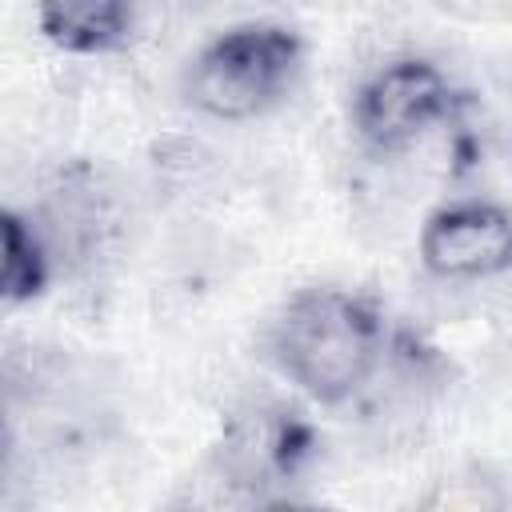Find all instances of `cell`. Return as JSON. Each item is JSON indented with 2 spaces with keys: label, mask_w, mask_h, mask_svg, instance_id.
Instances as JSON below:
<instances>
[{
  "label": "cell",
  "mask_w": 512,
  "mask_h": 512,
  "mask_svg": "<svg viewBox=\"0 0 512 512\" xmlns=\"http://www.w3.org/2000/svg\"><path fill=\"white\" fill-rule=\"evenodd\" d=\"M448 108L444 76L428 60H392L380 68L356 100V128L380 152L408 148Z\"/></svg>",
  "instance_id": "obj_3"
},
{
  "label": "cell",
  "mask_w": 512,
  "mask_h": 512,
  "mask_svg": "<svg viewBox=\"0 0 512 512\" xmlns=\"http://www.w3.org/2000/svg\"><path fill=\"white\" fill-rule=\"evenodd\" d=\"M48 244L36 228H28L20 216H4V296L8 300H28L44 284V264H48Z\"/></svg>",
  "instance_id": "obj_9"
},
{
  "label": "cell",
  "mask_w": 512,
  "mask_h": 512,
  "mask_svg": "<svg viewBox=\"0 0 512 512\" xmlns=\"http://www.w3.org/2000/svg\"><path fill=\"white\" fill-rule=\"evenodd\" d=\"M428 504L432 508H468V512H480V508H496L500 504V492H488V480H480V476H456V480H444L440 492Z\"/></svg>",
  "instance_id": "obj_10"
},
{
  "label": "cell",
  "mask_w": 512,
  "mask_h": 512,
  "mask_svg": "<svg viewBox=\"0 0 512 512\" xmlns=\"http://www.w3.org/2000/svg\"><path fill=\"white\" fill-rule=\"evenodd\" d=\"M420 252L432 276L484 280L512 268V216L496 204H452L424 224Z\"/></svg>",
  "instance_id": "obj_4"
},
{
  "label": "cell",
  "mask_w": 512,
  "mask_h": 512,
  "mask_svg": "<svg viewBox=\"0 0 512 512\" xmlns=\"http://www.w3.org/2000/svg\"><path fill=\"white\" fill-rule=\"evenodd\" d=\"M112 228H116V196L96 172H68L48 188L40 208V236L48 252L84 264L104 248Z\"/></svg>",
  "instance_id": "obj_5"
},
{
  "label": "cell",
  "mask_w": 512,
  "mask_h": 512,
  "mask_svg": "<svg viewBox=\"0 0 512 512\" xmlns=\"http://www.w3.org/2000/svg\"><path fill=\"white\" fill-rule=\"evenodd\" d=\"M432 4L456 20H492L504 8V0H432Z\"/></svg>",
  "instance_id": "obj_11"
},
{
  "label": "cell",
  "mask_w": 512,
  "mask_h": 512,
  "mask_svg": "<svg viewBox=\"0 0 512 512\" xmlns=\"http://www.w3.org/2000/svg\"><path fill=\"white\" fill-rule=\"evenodd\" d=\"M292 424L276 408H244L232 416L220 444V476L232 484H264L288 448Z\"/></svg>",
  "instance_id": "obj_7"
},
{
  "label": "cell",
  "mask_w": 512,
  "mask_h": 512,
  "mask_svg": "<svg viewBox=\"0 0 512 512\" xmlns=\"http://www.w3.org/2000/svg\"><path fill=\"white\" fill-rule=\"evenodd\" d=\"M380 320L372 308L336 288L300 292L272 324L276 364L316 400H344L380 368Z\"/></svg>",
  "instance_id": "obj_1"
},
{
  "label": "cell",
  "mask_w": 512,
  "mask_h": 512,
  "mask_svg": "<svg viewBox=\"0 0 512 512\" xmlns=\"http://www.w3.org/2000/svg\"><path fill=\"white\" fill-rule=\"evenodd\" d=\"M432 396H436V380L424 368V360H396L368 392L364 424L384 444L412 440L432 412Z\"/></svg>",
  "instance_id": "obj_6"
},
{
  "label": "cell",
  "mask_w": 512,
  "mask_h": 512,
  "mask_svg": "<svg viewBox=\"0 0 512 512\" xmlns=\"http://www.w3.org/2000/svg\"><path fill=\"white\" fill-rule=\"evenodd\" d=\"M300 68V44L284 28H236L208 44L188 68L184 96L216 120H244L272 108Z\"/></svg>",
  "instance_id": "obj_2"
},
{
  "label": "cell",
  "mask_w": 512,
  "mask_h": 512,
  "mask_svg": "<svg viewBox=\"0 0 512 512\" xmlns=\"http://www.w3.org/2000/svg\"><path fill=\"white\" fill-rule=\"evenodd\" d=\"M132 0H40V28L68 52H104L124 40Z\"/></svg>",
  "instance_id": "obj_8"
}]
</instances>
